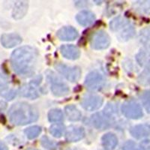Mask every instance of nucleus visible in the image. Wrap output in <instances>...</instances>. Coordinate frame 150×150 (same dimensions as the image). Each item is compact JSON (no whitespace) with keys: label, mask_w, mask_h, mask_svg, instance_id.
<instances>
[{"label":"nucleus","mask_w":150,"mask_h":150,"mask_svg":"<svg viewBox=\"0 0 150 150\" xmlns=\"http://www.w3.org/2000/svg\"><path fill=\"white\" fill-rule=\"evenodd\" d=\"M62 55L68 59L74 60L80 57V50L74 45H63L60 48Z\"/></svg>","instance_id":"15"},{"label":"nucleus","mask_w":150,"mask_h":150,"mask_svg":"<svg viewBox=\"0 0 150 150\" xmlns=\"http://www.w3.org/2000/svg\"><path fill=\"white\" fill-rule=\"evenodd\" d=\"M37 59V50L32 47L24 46L17 48L12 53L11 64L17 74L26 76L35 70Z\"/></svg>","instance_id":"1"},{"label":"nucleus","mask_w":150,"mask_h":150,"mask_svg":"<svg viewBox=\"0 0 150 150\" xmlns=\"http://www.w3.org/2000/svg\"><path fill=\"white\" fill-rule=\"evenodd\" d=\"M138 83L143 86L150 85V65L147 66L139 75Z\"/></svg>","instance_id":"23"},{"label":"nucleus","mask_w":150,"mask_h":150,"mask_svg":"<svg viewBox=\"0 0 150 150\" xmlns=\"http://www.w3.org/2000/svg\"><path fill=\"white\" fill-rule=\"evenodd\" d=\"M56 35L62 41H73L77 38L78 33L71 26H65L57 32Z\"/></svg>","instance_id":"13"},{"label":"nucleus","mask_w":150,"mask_h":150,"mask_svg":"<svg viewBox=\"0 0 150 150\" xmlns=\"http://www.w3.org/2000/svg\"><path fill=\"white\" fill-rule=\"evenodd\" d=\"M85 137V131L82 127L72 126L68 127L65 133V138L68 142H77L82 140Z\"/></svg>","instance_id":"10"},{"label":"nucleus","mask_w":150,"mask_h":150,"mask_svg":"<svg viewBox=\"0 0 150 150\" xmlns=\"http://www.w3.org/2000/svg\"><path fill=\"white\" fill-rule=\"evenodd\" d=\"M64 131H65V126L62 124H60V123L53 125L50 128V133L55 137H62V135L63 134Z\"/></svg>","instance_id":"25"},{"label":"nucleus","mask_w":150,"mask_h":150,"mask_svg":"<svg viewBox=\"0 0 150 150\" xmlns=\"http://www.w3.org/2000/svg\"><path fill=\"white\" fill-rule=\"evenodd\" d=\"M91 121L92 125L98 129L104 130L110 126L111 120L104 113L96 112L92 116Z\"/></svg>","instance_id":"11"},{"label":"nucleus","mask_w":150,"mask_h":150,"mask_svg":"<svg viewBox=\"0 0 150 150\" xmlns=\"http://www.w3.org/2000/svg\"><path fill=\"white\" fill-rule=\"evenodd\" d=\"M110 44V36L106 32L98 30L94 33L90 38V45L93 49L103 50L108 47Z\"/></svg>","instance_id":"8"},{"label":"nucleus","mask_w":150,"mask_h":150,"mask_svg":"<svg viewBox=\"0 0 150 150\" xmlns=\"http://www.w3.org/2000/svg\"><path fill=\"white\" fill-rule=\"evenodd\" d=\"M38 116L37 109L26 102L15 103L8 111L9 120L15 125H25L37 121Z\"/></svg>","instance_id":"2"},{"label":"nucleus","mask_w":150,"mask_h":150,"mask_svg":"<svg viewBox=\"0 0 150 150\" xmlns=\"http://www.w3.org/2000/svg\"><path fill=\"white\" fill-rule=\"evenodd\" d=\"M20 95L23 97L28 98L35 99L37 98L39 95L36 89L32 85V83L25 84L20 89Z\"/></svg>","instance_id":"19"},{"label":"nucleus","mask_w":150,"mask_h":150,"mask_svg":"<svg viewBox=\"0 0 150 150\" xmlns=\"http://www.w3.org/2000/svg\"><path fill=\"white\" fill-rule=\"evenodd\" d=\"M28 8V3L26 2H17L15 4L13 11V17L14 19H21L26 14Z\"/></svg>","instance_id":"21"},{"label":"nucleus","mask_w":150,"mask_h":150,"mask_svg":"<svg viewBox=\"0 0 150 150\" xmlns=\"http://www.w3.org/2000/svg\"><path fill=\"white\" fill-rule=\"evenodd\" d=\"M85 85L89 90H101L106 86V79L100 72L95 71L87 75L86 77Z\"/></svg>","instance_id":"4"},{"label":"nucleus","mask_w":150,"mask_h":150,"mask_svg":"<svg viewBox=\"0 0 150 150\" xmlns=\"http://www.w3.org/2000/svg\"><path fill=\"white\" fill-rule=\"evenodd\" d=\"M102 145L106 149L112 150L118 144V139L114 134L108 133L104 134L101 139Z\"/></svg>","instance_id":"18"},{"label":"nucleus","mask_w":150,"mask_h":150,"mask_svg":"<svg viewBox=\"0 0 150 150\" xmlns=\"http://www.w3.org/2000/svg\"><path fill=\"white\" fill-rule=\"evenodd\" d=\"M24 132H25V134L26 135L28 138L32 140V139L37 137L41 134V128L39 126H37V125H35V126H32L26 128Z\"/></svg>","instance_id":"26"},{"label":"nucleus","mask_w":150,"mask_h":150,"mask_svg":"<svg viewBox=\"0 0 150 150\" xmlns=\"http://www.w3.org/2000/svg\"><path fill=\"white\" fill-rule=\"evenodd\" d=\"M22 42V38L18 34L10 33L4 34L1 37V43L3 47L6 48H12L19 45Z\"/></svg>","instance_id":"12"},{"label":"nucleus","mask_w":150,"mask_h":150,"mask_svg":"<svg viewBox=\"0 0 150 150\" xmlns=\"http://www.w3.org/2000/svg\"><path fill=\"white\" fill-rule=\"evenodd\" d=\"M133 8L137 11L150 14V1H136L134 2Z\"/></svg>","instance_id":"22"},{"label":"nucleus","mask_w":150,"mask_h":150,"mask_svg":"<svg viewBox=\"0 0 150 150\" xmlns=\"http://www.w3.org/2000/svg\"><path fill=\"white\" fill-rule=\"evenodd\" d=\"M57 71L59 72L62 76L71 82H77L80 78L81 70L79 67L68 66L61 62H57L54 65Z\"/></svg>","instance_id":"5"},{"label":"nucleus","mask_w":150,"mask_h":150,"mask_svg":"<svg viewBox=\"0 0 150 150\" xmlns=\"http://www.w3.org/2000/svg\"><path fill=\"white\" fill-rule=\"evenodd\" d=\"M140 41L142 42H148L150 41V26L143 29L140 33Z\"/></svg>","instance_id":"30"},{"label":"nucleus","mask_w":150,"mask_h":150,"mask_svg":"<svg viewBox=\"0 0 150 150\" xmlns=\"http://www.w3.org/2000/svg\"><path fill=\"white\" fill-rule=\"evenodd\" d=\"M65 113L70 121L76 122L81 119L82 114L80 111L74 105H68L65 107Z\"/></svg>","instance_id":"20"},{"label":"nucleus","mask_w":150,"mask_h":150,"mask_svg":"<svg viewBox=\"0 0 150 150\" xmlns=\"http://www.w3.org/2000/svg\"><path fill=\"white\" fill-rule=\"evenodd\" d=\"M130 133L136 139H142L150 135V126L148 125H138L130 130Z\"/></svg>","instance_id":"14"},{"label":"nucleus","mask_w":150,"mask_h":150,"mask_svg":"<svg viewBox=\"0 0 150 150\" xmlns=\"http://www.w3.org/2000/svg\"><path fill=\"white\" fill-rule=\"evenodd\" d=\"M123 150H145V149L143 148L142 146L139 145L135 142L131 141H127L126 143H125L124 146L122 147Z\"/></svg>","instance_id":"29"},{"label":"nucleus","mask_w":150,"mask_h":150,"mask_svg":"<svg viewBox=\"0 0 150 150\" xmlns=\"http://www.w3.org/2000/svg\"><path fill=\"white\" fill-rule=\"evenodd\" d=\"M48 120L52 122H57L63 120V113L59 109H53L48 113Z\"/></svg>","instance_id":"24"},{"label":"nucleus","mask_w":150,"mask_h":150,"mask_svg":"<svg viewBox=\"0 0 150 150\" xmlns=\"http://www.w3.org/2000/svg\"><path fill=\"white\" fill-rule=\"evenodd\" d=\"M47 78L51 84L50 89L54 96L60 97L65 96L69 92V88L68 86L63 83V81H62L58 77H56L53 72H47Z\"/></svg>","instance_id":"7"},{"label":"nucleus","mask_w":150,"mask_h":150,"mask_svg":"<svg viewBox=\"0 0 150 150\" xmlns=\"http://www.w3.org/2000/svg\"><path fill=\"white\" fill-rule=\"evenodd\" d=\"M143 105L144 106L146 110L150 113V90H146L140 96Z\"/></svg>","instance_id":"27"},{"label":"nucleus","mask_w":150,"mask_h":150,"mask_svg":"<svg viewBox=\"0 0 150 150\" xmlns=\"http://www.w3.org/2000/svg\"><path fill=\"white\" fill-rule=\"evenodd\" d=\"M41 145L48 150H56L57 149V146L53 141L50 140L47 137H43L41 140Z\"/></svg>","instance_id":"28"},{"label":"nucleus","mask_w":150,"mask_h":150,"mask_svg":"<svg viewBox=\"0 0 150 150\" xmlns=\"http://www.w3.org/2000/svg\"><path fill=\"white\" fill-rule=\"evenodd\" d=\"M137 61L142 66L150 65V45H146L140 50L136 56Z\"/></svg>","instance_id":"16"},{"label":"nucleus","mask_w":150,"mask_h":150,"mask_svg":"<svg viewBox=\"0 0 150 150\" xmlns=\"http://www.w3.org/2000/svg\"><path fill=\"white\" fill-rule=\"evenodd\" d=\"M122 112L129 119L137 120L143 116V110L140 104L134 100H128L125 101L122 106Z\"/></svg>","instance_id":"6"},{"label":"nucleus","mask_w":150,"mask_h":150,"mask_svg":"<svg viewBox=\"0 0 150 150\" xmlns=\"http://www.w3.org/2000/svg\"><path fill=\"white\" fill-rule=\"evenodd\" d=\"M76 19L79 24L83 26H87L91 25L95 21L96 16L89 11H82L77 14Z\"/></svg>","instance_id":"17"},{"label":"nucleus","mask_w":150,"mask_h":150,"mask_svg":"<svg viewBox=\"0 0 150 150\" xmlns=\"http://www.w3.org/2000/svg\"><path fill=\"white\" fill-rule=\"evenodd\" d=\"M103 104L102 98L96 95H87L83 98L81 105L88 111H94L99 109Z\"/></svg>","instance_id":"9"},{"label":"nucleus","mask_w":150,"mask_h":150,"mask_svg":"<svg viewBox=\"0 0 150 150\" xmlns=\"http://www.w3.org/2000/svg\"><path fill=\"white\" fill-rule=\"evenodd\" d=\"M30 150H36V149H30Z\"/></svg>","instance_id":"33"},{"label":"nucleus","mask_w":150,"mask_h":150,"mask_svg":"<svg viewBox=\"0 0 150 150\" xmlns=\"http://www.w3.org/2000/svg\"><path fill=\"white\" fill-rule=\"evenodd\" d=\"M0 150H8L7 146L1 141H0Z\"/></svg>","instance_id":"32"},{"label":"nucleus","mask_w":150,"mask_h":150,"mask_svg":"<svg viewBox=\"0 0 150 150\" xmlns=\"http://www.w3.org/2000/svg\"><path fill=\"white\" fill-rule=\"evenodd\" d=\"M1 96L7 100H12L16 96V92L13 89H3L1 91Z\"/></svg>","instance_id":"31"},{"label":"nucleus","mask_w":150,"mask_h":150,"mask_svg":"<svg viewBox=\"0 0 150 150\" xmlns=\"http://www.w3.org/2000/svg\"><path fill=\"white\" fill-rule=\"evenodd\" d=\"M110 29L116 33L120 41H128L135 34V29L129 21L119 16L112 20L110 23Z\"/></svg>","instance_id":"3"}]
</instances>
